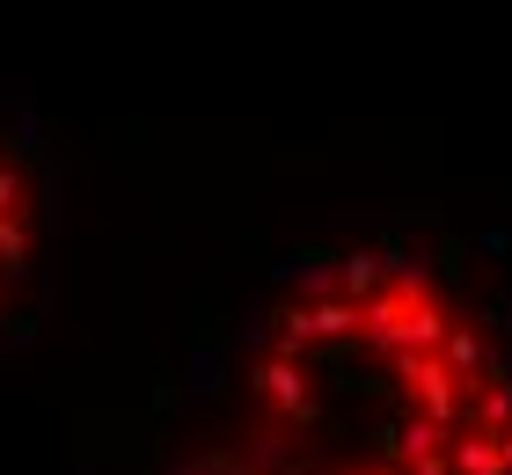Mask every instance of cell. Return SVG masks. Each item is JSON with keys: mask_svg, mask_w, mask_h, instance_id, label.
Instances as JSON below:
<instances>
[{"mask_svg": "<svg viewBox=\"0 0 512 475\" xmlns=\"http://www.w3.org/2000/svg\"><path fill=\"white\" fill-rule=\"evenodd\" d=\"M213 417L271 475H512V315L417 242L308 256Z\"/></svg>", "mask_w": 512, "mask_h": 475, "instance_id": "6da1fadb", "label": "cell"}, {"mask_svg": "<svg viewBox=\"0 0 512 475\" xmlns=\"http://www.w3.org/2000/svg\"><path fill=\"white\" fill-rule=\"evenodd\" d=\"M59 234V154L37 110L0 95V344L30 337Z\"/></svg>", "mask_w": 512, "mask_h": 475, "instance_id": "7a4b0ae2", "label": "cell"}, {"mask_svg": "<svg viewBox=\"0 0 512 475\" xmlns=\"http://www.w3.org/2000/svg\"><path fill=\"white\" fill-rule=\"evenodd\" d=\"M154 475H271V468L256 461L249 446H242V439L213 417L198 439H176L169 454H161V468H154Z\"/></svg>", "mask_w": 512, "mask_h": 475, "instance_id": "3957f363", "label": "cell"}]
</instances>
